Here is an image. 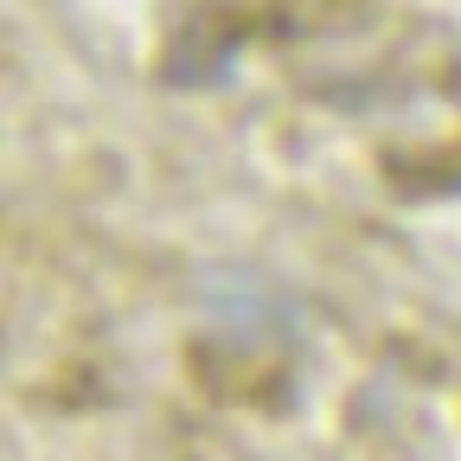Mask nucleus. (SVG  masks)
<instances>
[]
</instances>
